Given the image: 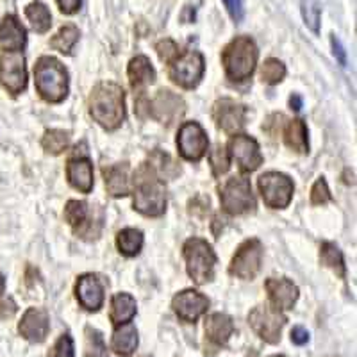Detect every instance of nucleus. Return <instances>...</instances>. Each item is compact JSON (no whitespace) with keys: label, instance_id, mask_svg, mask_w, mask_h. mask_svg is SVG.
Returning a JSON list of instances; mask_svg holds the SVG:
<instances>
[{"label":"nucleus","instance_id":"a18cd8bd","mask_svg":"<svg viewBox=\"0 0 357 357\" xmlns=\"http://www.w3.org/2000/svg\"><path fill=\"white\" fill-rule=\"evenodd\" d=\"M331 43H333L334 56L337 57V61H340L341 65H347V54H345V49H343V45L340 43V40H337L336 36H333Z\"/></svg>","mask_w":357,"mask_h":357},{"label":"nucleus","instance_id":"aec40b11","mask_svg":"<svg viewBox=\"0 0 357 357\" xmlns=\"http://www.w3.org/2000/svg\"><path fill=\"white\" fill-rule=\"evenodd\" d=\"M27 43V33L15 15H8L0 22V49L6 52H18Z\"/></svg>","mask_w":357,"mask_h":357},{"label":"nucleus","instance_id":"2f4dec72","mask_svg":"<svg viewBox=\"0 0 357 357\" xmlns=\"http://www.w3.org/2000/svg\"><path fill=\"white\" fill-rule=\"evenodd\" d=\"M320 259L327 268H331L336 275L345 277V261L343 254L334 243H321L320 248Z\"/></svg>","mask_w":357,"mask_h":357},{"label":"nucleus","instance_id":"a878e982","mask_svg":"<svg viewBox=\"0 0 357 357\" xmlns=\"http://www.w3.org/2000/svg\"><path fill=\"white\" fill-rule=\"evenodd\" d=\"M111 347H113V350L118 356H130V354L136 350V347H138V331H136V327L130 324L120 325V327L114 331Z\"/></svg>","mask_w":357,"mask_h":357},{"label":"nucleus","instance_id":"09e8293b","mask_svg":"<svg viewBox=\"0 0 357 357\" xmlns=\"http://www.w3.org/2000/svg\"><path fill=\"white\" fill-rule=\"evenodd\" d=\"M272 357H284V356H272Z\"/></svg>","mask_w":357,"mask_h":357},{"label":"nucleus","instance_id":"a19ab883","mask_svg":"<svg viewBox=\"0 0 357 357\" xmlns=\"http://www.w3.org/2000/svg\"><path fill=\"white\" fill-rule=\"evenodd\" d=\"M223 4L227 8L229 15L234 22H241L245 17V8H243V0H223Z\"/></svg>","mask_w":357,"mask_h":357},{"label":"nucleus","instance_id":"c756f323","mask_svg":"<svg viewBox=\"0 0 357 357\" xmlns=\"http://www.w3.org/2000/svg\"><path fill=\"white\" fill-rule=\"evenodd\" d=\"M116 245L118 250L122 252L123 256H138L143 247V234L138 229H123V231L118 232Z\"/></svg>","mask_w":357,"mask_h":357},{"label":"nucleus","instance_id":"79ce46f5","mask_svg":"<svg viewBox=\"0 0 357 357\" xmlns=\"http://www.w3.org/2000/svg\"><path fill=\"white\" fill-rule=\"evenodd\" d=\"M15 312H17V304H15L11 296L0 298V318L8 320V318L15 317Z\"/></svg>","mask_w":357,"mask_h":357},{"label":"nucleus","instance_id":"7ed1b4c3","mask_svg":"<svg viewBox=\"0 0 357 357\" xmlns=\"http://www.w3.org/2000/svg\"><path fill=\"white\" fill-rule=\"evenodd\" d=\"M257 56V47L252 38H234L222 52V63L227 77L234 82L247 81L256 70Z\"/></svg>","mask_w":357,"mask_h":357},{"label":"nucleus","instance_id":"c9c22d12","mask_svg":"<svg viewBox=\"0 0 357 357\" xmlns=\"http://www.w3.org/2000/svg\"><path fill=\"white\" fill-rule=\"evenodd\" d=\"M286 75V66L279 59H266L261 68V79L266 84H279Z\"/></svg>","mask_w":357,"mask_h":357},{"label":"nucleus","instance_id":"473e14b6","mask_svg":"<svg viewBox=\"0 0 357 357\" xmlns=\"http://www.w3.org/2000/svg\"><path fill=\"white\" fill-rule=\"evenodd\" d=\"M41 145H43L45 152H49V154L52 155L61 154L66 146L70 145V134L66 132V130H59V129L47 130L43 139H41Z\"/></svg>","mask_w":357,"mask_h":357},{"label":"nucleus","instance_id":"f03ea898","mask_svg":"<svg viewBox=\"0 0 357 357\" xmlns=\"http://www.w3.org/2000/svg\"><path fill=\"white\" fill-rule=\"evenodd\" d=\"M134 207L145 216H161L167 209L165 188L152 165H143L134 175Z\"/></svg>","mask_w":357,"mask_h":357},{"label":"nucleus","instance_id":"2eb2a0df","mask_svg":"<svg viewBox=\"0 0 357 357\" xmlns=\"http://www.w3.org/2000/svg\"><path fill=\"white\" fill-rule=\"evenodd\" d=\"M149 114L154 116L158 122L172 126L184 114L183 98L172 93L170 89H161L154 100L149 102Z\"/></svg>","mask_w":357,"mask_h":357},{"label":"nucleus","instance_id":"4c0bfd02","mask_svg":"<svg viewBox=\"0 0 357 357\" xmlns=\"http://www.w3.org/2000/svg\"><path fill=\"white\" fill-rule=\"evenodd\" d=\"M155 50L165 63H174L178 57V45L174 40H161L155 45Z\"/></svg>","mask_w":357,"mask_h":357},{"label":"nucleus","instance_id":"4be33fe9","mask_svg":"<svg viewBox=\"0 0 357 357\" xmlns=\"http://www.w3.org/2000/svg\"><path fill=\"white\" fill-rule=\"evenodd\" d=\"M68 181L75 190L82 193H89L93 190V165L86 158H73L66 167Z\"/></svg>","mask_w":357,"mask_h":357},{"label":"nucleus","instance_id":"6ab92c4d","mask_svg":"<svg viewBox=\"0 0 357 357\" xmlns=\"http://www.w3.org/2000/svg\"><path fill=\"white\" fill-rule=\"evenodd\" d=\"M49 314H47V311L38 307H31L29 311H25L24 318H22L20 325H18V331H20L22 336L27 341H31V343L45 341V337L49 334Z\"/></svg>","mask_w":357,"mask_h":357},{"label":"nucleus","instance_id":"e433bc0d","mask_svg":"<svg viewBox=\"0 0 357 357\" xmlns=\"http://www.w3.org/2000/svg\"><path fill=\"white\" fill-rule=\"evenodd\" d=\"M209 159H211L213 174H215L216 177H218V175H223L229 170V152L225 151V146L216 145L211 151Z\"/></svg>","mask_w":357,"mask_h":357},{"label":"nucleus","instance_id":"ea45409f","mask_svg":"<svg viewBox=\"0 0 357 357\" xmlns=\"http://www.w3.org/2000/svg\"><path fill=\"white\" fill-rule=\"evenodd\" d=\"M331 200V191L327 183H325V178H318L314 186L311 190V202L314 206H321V204H327Z\"/></svg>","mask_w":357,"mask_h":357},{"label":"nucleus","instance_id":"1a4fd4ad","mask_svg":"<svg viewBox=\"0 0 357 357\" xmlns=\"http://www.w3.org/2000/svg\"><path fill=\"white\" fill-rule=\"evenodd\" d=\"M259 191L263 195L264 204L273 209H282L288 206L293 199V181L284 174L279 172H268L259 177Z\"/></svg>","mask_w":357,"mask_h":357},{"label":"nucleus","instance_id":"7c9ffc66","mask_svg":"<svg viewBox=\"0 0 357 357\" xmlns=\"http://www.w3.org/2000/svg\"><path fill=\"white\" fill-rule=\"evenodd\" d=\"M79 41V29L75 25H65L57 31L56 36L50 40V47L61 54H70Z\"/></svg>","mask_w":357,"mask_h":357},{"label":"nucleus","instance_id":"f257e3e1","mask_svg":"<svg viewBox=\"0 0 357 357\" xmlns=\"http://www.w3.org/2000/svg\"><path fill=\"white\" fill-rule=\"evenodd\" d=\"M89 114L107 130H114L126 120V93L114 82H98L89 95Z\"/></svg>","mask_w":357,"mask_h":357},{"label":"nucleus","instance_id":"72a5a7b5","mask_svg":"<svg viewBox=\"0 0 357 357\" xmlns=\"http://www.w3.org/2000/svg\"><path fill=\"white\" fill-rule=\"evenodd\" d=\"M298 4H301L302 18H304L305 25L311 29L312 33H318L320 31L321 11L317 0H298Z\"/></svg>","mask_w":357,"mask_h":357},{"label":"nucleus","instance_id":"f3484780","mask_svg":"<svg viewBox=\"0 0 357 357\" xmlns=\"http://www.w3.org/2000/svg\"><path fill=\"white\" fill-rule=\"evenodd\" d=\"M172 307H174L175 314L183 321H197L204 312L209 307V301L207 296H204L202 293L195 291V289H184L178 295L174 296L172 301Z\"/></svg>","mask_w":357,"mask_h":357},{"label":"nucleus","instance_id":"bb28decb","mask_svg":"<svg viewBox=\"0 0 357 357\" xmlns=\"http://www.w3.org/2000/svg\"><path fill=\"white\" fill-rule=\"evenodd\" d=\"M136 314V301L129 293H118L111 301V321L114 325H126Z\"/></svg>","mask_w":357,"mask_h":357},{"label":"nucleus","instance_id":"423d86ee","mask_svg":"<svg viewBox=\"0 0 357 357\" xmlns=\"http://www.w3.org/2000/svg\"><path fill=\"white\" fill-rule=\"evenodd\" d=\"M222 207L229 215H243V213L254 211L256 199L252 195L250 181L243 175H236L229 178L220 193Z\"/></svg>","mask_w":357,"mask_h":357},{"label":"nucleus","instance_id":"a211bd4d","mask_svg":"<svg viewBox=\"0 0 357 357\" xmlns=\"http://www.w3.org/2000/svg\"><path fill=\"white\" fill-rule=\"evenodd\" d=\"M75 295L77 301L86 311H98L104 304V286L100 279L93 273H86L81 275L75 286Z\"/></svg>","mask_w":357,"mask_h":357},{"label":"nucleus","instance_id":"6e6552de","mask_svg":"<svg viewBox=\"0 0 357 357\" xmlns=\"http://www.w3.org/2000/svg\"><path fill=\"white\" fill-rule=\"evenodd\" d=\"M65 218L70 223L73 232L84 240H93L100 234L102 229V213L95 216V211L86 202L70 200L65 207Z\"/></svg>","mask_w":357,"mask_h":357},{"label":"nucleus","instance_id":"ddd939ff","mask_svg":"<svg viewBox=\"0 0 357 357\" xmlns=\"http://www.w3.org/2000/svg\"><path fill=\"white\" fill-rule=\"evenodd\" d=\"M207 136L197 122H188L181 127L177 136L178 152L188 161H199L207 152Z\"/></svg>","mask_w":357,"mask_h":357},{"label":"nucleus","instance_id":"f704fd0d","mask_svg":"<svg viewBox=\"0 0 357 357\" xmlns=\"http://www.w3.org/2000/svg\"><path fill=\"white\" fill-rule=\"evenodd\" d=\"M86 356L88 357H109L107 356V347L102 340V334L98 331L88 327L86 329Z\"/></svg>","mask_w":357,"mask_h":357},{"label":"nucleus","instance_id":"412c9836","mask_svg":"<svg viewBox=\"0 0 357 357\" xmlns=\"http://www.w3.org/2000/svg\"><path fill=\"white\" fill-rule=\"evenodd\" d=\"M266 291L275 309H291L298 298V288L288 279H268Z\"/></svg>","mask_w":357,"mask_h":357},{"label":"nucleus","instance_id":"de8ad7c7","mask_svg":"<svg viewBox=\"0 0 357 357\" xmlns=\"http://www.w3.org/2000/svg\"><path fill=\"white\" fill-rule=\"evenodd\" d=\"M4 288H6V279H4V275L0 273V293L4 291Z\"/></svg>","mask_w":357,"mask_h":357},{"label":"nucleus","instance_id":"39448f33","mask_svg":"<svg viewBox=\"0 0 357 357\" xmlns=\"http://www.w3.org/2000/svg\"><path fill=\"white\" fill-rule=\"evenodd\" d=\"M184 259H186L188 273L197 284H206L215 275L216 256L215 250L207 241L200 238H191L184 245Z\"/></svg>","mask_w":357,"mask_h":357},{"label":"nucleus","instance_id":"cd10ccee","mask_svg":"<svg viewBox=\"0 0 357 357\" xmlns=\"http://www.w3.org/2000/svg\"><path fill=\"white\" fill-rule=\"evenodd\" d=\"M284 142L289 149H293L298 154H305L309 151L307 143V129L302 120H291L284 129Z\"/></svg>","mask_w":357,"mask_h":357},{"label":"nucleus","instance_id":"b1692460","mask_svg":"<svg viewBox=\"0 0 357 357\" xmlns=\"http://www.w3.org/2000/svg\"><path fill=\"white\" fill-rule=\"evenodd\" d=\"M127 75H129L130 86H132L134 89H138V91L155 81L154 66L149 61V57L145 56H136L134 59H130L129 68H127Z\"/></svg>","mask_w":357,"mask_h":357},{"label":"nucleus","instance_id":"dca6fc26","mask_svg":"<svg viewBox=\"0 0 357 357\" xmlns=\"http://www.w3.org/2000/svg\"><path fill=\"white\" fill-rule=\"evenodd\" d=\"M229 151H231V155L236 161V165L243 172L257 170L261 167V162H263L259 145L250 136H243V134L234 136L229 142Z\"/></svg>","mask_w":357,"mask_h":357},{"label":"nucleus","instance_id":"393cba45","mask_svg":"<svg viewBox=\"0 0 357 357\" xmlns=\"http://www.w3.org/2000/svg\"><path fill=\"white\" fill-rule=\"evenodd\" d=\"M106 178V188L111 197H126L129 193V165H114L102 170Z\"/></svg>","mask_w":357,"mask_h":357},{"label":"nucleus","instance_id":"4468645a","mask_svg":"<svg viewBox=\"0 0 357 357\" xmlns=\"http://www.w3.org/2000/svg\"><path fill=\"white\" fill-rule=\"evenodd\" d=\"M213 118L223 132L236 134L245 127L247 107L240 102L231 100V98H222L213 107Z\"/></svg>","mask_w":357,"mask_h":357},{"label":"nucleus","instance_id":"c85d7f7f","mask_svg":"<svg viewBox=\"0 0 357 357\" xmlns=\"http://www.w3.org/2000/svg\"><path fill=\"white\" fill-rule=\"evenodd\" d=\"M25 17H27V20L31 22L34 31L40 34L47 33V31L52 27V15H50L49 8H47L43 2H40V0L31 2V4L25 8Z\"/></svg>","mask_w":357,"mask_h":357},{"label":"nucleus","instance_id":"9d476101","mask_svg":"<svg viewBox=\"0 0 357 357\" xmlns=\"http://www.w3.org/2000/svg\"><path fill=\"white\" fill-rule=\"evenodd\" d=\"M261 259H263V245L259 240H247L236 250L232 263L229 266L231 275L238 279H254L261 270Z\"/></svg>","mask_w":357,"mask_h":357},{"label":"nucleus","instance_id":"f8f14e48","mask_svg":"<svg viewBox=\"0 0 357 357\" xmlns=\"http://www.w3.org/2000/svg\"><path fill=\"white\" fill-rule=\"evenodd\" d=\"M0 81L11 95L22 93L27 88V70L20 52H6L0 57Z\"/></svg>","mask_w":357,"mask_h":357},{"label":"nucleus","instance_id":"9b49d317","mask_svg":"<svg viewBox=\"0 0 357 357\" xmlns=\"http://www.w3.org/2000/svg\"><path fill=\"white\" fill-rule=\"evenodd\" d=\"M204 75V57L197 50L183 54L170 66V77L181 88H195Z\"/></svg>","mask_w":357,"mask_h":357},{"label":"nucleus","instance_id":"0eeeda50","mask_svg":"<svg viewBox=\"0 0 357 357\" xmlns=\"http://www.w3.org/2000/svg\"><path fill=\"white\" fill-rule=\"evenodd\" d=\"M248 324L261 340L270 343V345H275L280 341V333H282V327L286 324V318L280 314L279 309L264 304L257 305L248 314Z\"/></svg>","mask_w":357,"mask_h":357},{"label":"nucleus","instance_id":"5701e85b","mask_svg":"<svg viewBox=\"0 0 357 357\" xmlns=\"http://www.w3.org/2000/svg\"><path fill=\"white\" fill-rule=\"evenodd\" d=\"M232 333H234L232 318L223 312H215L206 320V337L215 347L225 345L231 340Z\"/></svg>","mask_w":357,"mask_h":357},{"label":"nucleus","instance_id":"20e7f679","mask_svg":"<svg viewBox=\"0 0 357 357\" xmlns=\"http://www.w3.org/2000/svg\"><path fill=\"white\" fill-rule=\"evenodd\" d=\"M36 89L41 98L50 104L63 102L68 95V73L56 57L43 56L34 66Z\"/></svg>","mask_w":357,"mask_h":357},{"label":"nucleus","instance_id":"58836bf2","mask_svg":"<svg viewBox=\"0 0 357 357\" xmlns=\"http://www.w3.org/2000/svg\"><path fill=\"white\" fill-rule=\"evenodd\" d=\"M49 357H73V341L68 334H63L49 352Z\"/></svg>","mask_w":357,"mask_h":357},{"label":"nucleus","instance_id":"49530a36","mask_svg":"<svg viewBox=\"0 0 357 357\" xmlns=\"http://www.w3.org/2000/svg\"><path fill=\"white\" fill-rule=\"evenodd\" d=\"M289 106H291L295 111H301V107H302V98L298 97V95H293V97L289 98Z\"/></svg>","mask_w":357,"mask_h":357},{"label":"nucleus","instance_id":"c03bdc74","mask_svg":"<svg viewBox=\"0 0 357 357\" xmlns=\"http://www.w3.org/2000/svg\"><path fill=\"white\" fill-rule=\"evenodd\" d=\"M307 340H309V334L304 327H295V329L291 331V341L295 343V345H305Z\"/></svg>","mask_w":357,"mask_h":357},{"label":"nucleus","instance_id":"37998d69","mask_svg":"<svg viewBox=\"0 0 357 357\" xmlns=\"http://www.w3.org/2000/svg\"><path fill=\"white\" fill-rule=\"evenodd\" d=\"M56 2L65 15H75L82 4V0H56Z\"/></svg>","mask_w":357,"mask_h":357}]
</instances>
